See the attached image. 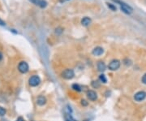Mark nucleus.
I'll return each instance as SVG.
<instances>
[{
	"mask_svg": "<svg viewBox=\"0 0 146 121\" xmlns=\"http://www.w3.org/2000/svg\"><path fill=\"white\" fill-rule=\"evenodd\" d=\"M16 121H25L23 118H22V117H19L17 119H16Z\"/></svg>",
	"mask_w": 146,
	"mask_h": 121,
	"instance_id": "obj_22",
	"label": "nucleus"
},
{
	"mask_svg": "<svg viewBox=\"0 0 146 121\" xmlns=\"http://www.w3.org/2000/svg\"><path fill=\"white\" fill-rule=\"evenodd\" d=\"M66 121H71V119H67V118H66Z\"/></svg>",
	"mask_w": 146,
	"mask_h": 121,
	"instance_id": "obj_24",
	"label": "nucleus"
},
{
	"mask_svg": "<svg viewBox=\"0 0 146 121\" xmlns=\"http://www.w3.org/2000/svg\"><path fill=\"white\" fill-rule=\"evenodd\" d=\"M18 70L21 73H27L28 71L29 70V64H28L25 61H22L19 63L18 65Z\"/></svg>",
	"mask_w": 146,
	"mask_h": 121,
	"instance_id": "obj_4",
	"label": "nucleus"
},
{
	"mask_svg": "<svg viewBox=\"0 0 146 121\" xmlns=\"http://www.w3.org/2000/svg\"><path fill=\"white\" fill-rule=\"evenodd\" d=\"M71 89L73 90H75L76 92H80L81 91V87L80 85H78V84H73L71 85Z\"/></svg>",
	"mask_w": 146,
	"mask_h": 121,
	"instance_id": "obj_13",
	"label": "nucleus"
},
{
	"mask_svg": "<svg viewBox=\"0 0 146 121\" xmlns=\"http://www.w3.org/2000/svg\"><path fill=\"white\" fill-rule=\"evenodd\" d=\"M141 81H142V83L146 85V73L142 76V79H141Z\"/></svg>",
	"mask_w": 146,
	"mask_h": 121,
	"instance_id": "obj_19",
	"label": "nucleus"
},
{
	"mask_svg": "<svg viewBox=\"0 0 146 121\" xmlns=\"http://www.w3.org/2000/svg\"><path fill=\"white\" fill-rule=\"evenodd\" d=\"M108 7H109L110 8H111L112 10H114V11H116V7H114L113 5H111V4H108Z\"/></svg>",
	"mask_w": 146,
	"mask_h": 121,
	"instance_id": "obj_21",
	"label": "nucleus"
},
{
	"mask_svg": "<svg viewBox=\"0 0 146 121\" xmlns=\"http://www.w3.org/2000/svg\"><path fill=\"white\" fill-rule=\"evenodd\" d=\"M62 32H63V30H62L60 28H58V29H56V30H55V34H58V35H59V34H62Z\"/></svg>",
	"mask_w": 146,
	"mask_h": 121,
	"instance_id": "obj_18",
	"label": "nucleus"
},
{
	"mask_svg": "<svg viewBox=\"0 0 146 121\" xmlns=\"http://www.w3.org/2000/svg\"><path fill=\"white\" fill-rule=\"evenodd\" d=\"M29 1L37 6L40 7L41 8H45L47 6V3L45 0H29Z\"/></svg>",
	"mask_w": 146,
	"mask_h": 121,
	"instance_id": "obj_8",
	"label": "nucleus"
},
{
	"mask_svg": "<svg viewBox=\"0 0 146 121\" xmlns=\"http://www.w3.org/2000/svg\"><path fill=\"white\" fill-rule=\"evenodd\" d=\"M2 59H3V54L0 52V60H2Z\"/></svg>",
	"mask_w": 146,
	"mask_h": 121,
	"instance_id": "obj_23",
	"label": "nucleus"
},
{
	"mask_svg": "<svg viewBox=\"0 0 146 121\" xmlns=\"http://www.w3.org/2000/svg\"><path fill=\"white\" fill-rule=\"evenodd\" d=\"M108 68L110 71H116L120 68V61L118 59L111 60L108 65Z\"/></svg>",
	"mask_w": 146,
	"mask_h": 121,
	"instance_id": "obj_3",
	"label": "nucleus"
},
{
	"mask_svg": "<svg viewBox=\"0 0 146 121\" xmlns=\"http://www.w3.org/2000/svg\"><path fill=\"white\" fill-rule=\"evenodd\" d=\"M91 85H92L93 88H94V89H98V88L100 87V83L98 80H93L92 83H91Z\"/></svg>",
	"mask_w": 146,
	"mask_h": 121,
	"instance_id": "obj_14",
	"label": "nucleus"
},
{
	"mask_svg": "<svg viewBox=\"0 0 146 121\" xmlns=\"http://www.w3.org/2000/svg\"><path fill=\"white\" fill-rule=\"evenodd\" d=\"M86 96L88 98V99L92 102H94L98 99V94L94 90H88L86 93Z\"/></svg>",
	"mask_w": 146,
	"mask_h": 121,
	"instance_id": "obj_6",
	"label": "nucleus"
},
{
	"mask_svg": "<svg viewBox=\"0 0 146 121\" xmlns=\"http://www.w3.org/2000/svg\"><path fill=\"white\" fill-rule=\"evenodd\" d=\"M46 97H44V96H42V95H40L39 97H37V100H36V102H37V104L38 106H40V107H42V106H44L45 104L46 103Z\"/></svg>",
	"mask_w": 146,
	"mask_h": 121,
	"instance_id": "obj_9",
	"label": "nucleus"
},
{
	"mask_svg": "<svg viewBox=\"0 0 146 121\" xmlns=\"http://www.w3.org/2000/svg\"><path fill=\"white\" fill-rule=\"evenodd\" d=\"M0 25H1V26H5V25H6V23H5V22L1 18H0Z\"/></svg>",
	"mask_w": 146,
	"mask_h": 121,
	"instance_id": "obj_20",
	"label": "nucleus"
},
{
	"mask_svg": "<svg viewBox=\"0 0 146 121\" xmlns=\"http://www.w3.org/2000/svg\"><path fill=\"white\" fill-rule=\"evenodd\" d=\"M74 76H75L74 71H73V69H71V68L65 69L64 71H63V72L61 74L62 77L66 80H71L74 77Z\"/></svg>",
	"mask_w": 146,
	"mask_h": 121,
	"instance_id": "obj_1",
	"label": "nucleus"
},
{
	"mask_svg": "<svg viewBox=\"0 0 146 121\" xmlns=\"http://www.w3.org/2000/svg\"><path fill=\"white\" fill-rule=\"evenodd\" d=\"M90 23H91V20L88 17H85V18H83L82 20H81V24L84 26H88L89 25H90Z\"/></svg>",
	"mask_w": 146,
	"mask_h": 121,
	"instance_id": "obj_12",
	"label": "nucleus"
},
{
	"mask_svg": "<svg viewBox=\"0 0 146 121\" xmlns=\"http://www.w3.org/2000/svg\"><path fill=\"white\" fill-rule=\"evenodd\" d=\"M6 114V109L3 107H0V116H3Z\"/></svg>",
	"mask_w": 146,
	"mask_h": 121,
	"instance_id": "obj_16",
	"label": "nucleus"
},
{
	"mask_svg": "<svg viewBox=\"0 0 146 121\" xmlns=\"http://www.w3.org/2000/svg\"><path fill=\"white\" fill-rule=\"evenodd\" d=\"M41 83V79L37 75H33L29 79V84L32 87H36Z\"/></svg>",
	"mask_w": 146,
	"mask_h": 121,
	"instance_id": "obj_2",
	"label": "nucleus"
},
{
	"mask_svg": "<svg viewBox=\"0 0 146 121\" xmlns=\"http://www.w3.org/2000/svg\"><path fill=\"white\" fill-rule=\"evenodd\" d=\"M97 67H98V70L99 71H101V72H103V71H104L106 70V66L105 63L102 62V61H99V62L98 63Z\"/></svg>",
	"mask_w": 146,
	"mask_h": 121,
	"instance_id": "obj_11",
	"label": "nucleus"
},
{
	"mask_svg": "<svg viewBox=\"0 0 146 121\" xmlns=\"http://www.w3.org/2000/svg\"><path fill=\"white\" fill-rule=\"evenodd\" d=\"M80 103H81V105L83 106V107H87L88 106V102L86 101V100H85V99H82L81 101H80Z\"/></svg>",
	"mask_w": 146,
	"mask_h": 121,
	"instance_id": "obj_17",
	"label": "nucleus"
},
{
	"mask_svg": "<svg viewBox=\"0 0 146 121\" xmlns=\"http://www.w3.org/2000/svg\"><path fill=\"white\" fill-rule=\"evenodd\" d=\"M120 8L121 10L123 11V12L126 13V14H128V15H130L132 12V8L129 6V5L124 3H120Z\"/></svg>",
	"mask_w": 146,
	"mask_h": 121,
	"instance_id": "obj_7",
	"label": "nucleus"
},
{
	"mask_svg": "<svg viewBox=\"0 0 146 121\" xmlns=\"http://www.w3.org/2000/svg\"><path fill=\"white\" fill-rule=\"evenodd\" d=\"M99 80L101 82H102V83H106V82H107V79H106V76L104 74H101L99 76Z\"/></svg>",
	"mask_w": 146,
	"mask_h": 121,
	"instance_id": "obj_15",
	"label": "nucleus"
},
{
	"mask_svg": "<svg viewBox=\"0 0 146 121\" xmlns=\"http://www.w3.org/2000/svg\"><path fill=\"white\" fill-rule=\"evenodd\" d=\"M104 53V50L103 48L98 46V47H95L93 50V54L95 56H100Z\"/></svg>",
	"mask_w": 146,
	"mask_h": 121,
	"instance_id": "obj_10",
	"label": "nucleus"
},
{
	"mask_svg": "<svg viewBox=\"0 0 146 121\" xmlns=\"http://www.w3.org/2000/svg\"><path fill=\"white\" fill-rule=\"evenodd\" d=\"M146 98V92L144 91H139L134 95V99L136 102H141L145 99Z\"/></svg>",
	"mask_w": 146,
	"mask_h": 121,
	"instance_id": "obj_5",
	"label": "nucleus"
}]
</instances>
